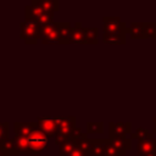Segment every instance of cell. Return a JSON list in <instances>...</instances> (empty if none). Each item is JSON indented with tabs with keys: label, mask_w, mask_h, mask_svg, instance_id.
I'll return each instance as SVG.
<instances>
[{
	"label": "cell",
	"mask_w": 156,
	"mask_h": 156,
	"mask_svg": "<svg viewBox=\"0 0 156 156\" xmlns=\"http://www.w3.org/2000/svg\"><path fill=\"white\" fill-rule=\"evenodd\" d=\"M102 40L106 44L122 45V44L126 43V35L124 34H108V33H104Z\"/></svg>",
	"instance_id": "ac0fdd59"
},
{
	"label": "cell",
	"mask_w": 156,
	"mask_h": 156,
	"mask_svg": "<svg viewBox=\"0 0 156 156\" xmlns=\"http://www.w3.org/2000/svg\"><path fill=\"white\" fill-rule=\"evenodd\" d=\"M155 135L149 132L147 129L145 128H138L134 133L130 134V138L132 139H138V140H143V139H147V138H154Z\"/></svg>",
	"instance_id": "7402d4cb"
},
{
	"label": "cell",
	"mask_w": 156,
	"mask_h": 156,
	"mask_svg": "<svg viewBox=\"0 0 156 156\" xmlns=\"http://www.w3.org/2000/svg\"><path fill=\"white\" fill-rule=\"evenodd\" d=\"M136 151L139 156H147L156 151V136L138 140Z\"/></svg>",
	"instance_id": "9c48e42d"
},
{
	"label": "cell",
	"mask_w": 156,
	"mask_h": 156,
	"mask_svg": "<svg viewBox=\"0 0 156 156\" xmlns=\"http://www.w3.org/2000/svg\"><path fill=\"white\" fill-rule=\"evenodd\" d=\"M76 143L74 140L71 138L69 140L65 141L63 144H61L58 146V156H68L73 150H76Z\"/></svg>",
	"instance_id": "ffe728a7"
},
{
	"label": "cell",
	"mask_w": 156,
	"mask_h": 156,
	"mask_svg": "<svg viewBox=\"0 0 156 156\" xmlns=\"http://www.w3.org/2000/svg\"><path fill=\"white\" fill-rule=\"evenodd\" d=\"M41 26L33 20H24L20 23V35L26 44H37L40 39Z\"/></svg>",
	"instance_id": "7a4b0ae2"
},
{
	"label": "cell",
	"mask_w": 156,
	"mask_h": 156,
	"mask_svg": "<svg viewBox=\"0 0 156 156\" xmlns=\"http://www.w3.org/2000/svg\"><path fill=\"white\" fill-rule=\"evenodd\" d=\"M30 156H46V155H30Z\"/></svg>",
	"instance_id": "4dcf8cb0"
},
{
	"label": "cell",
	"mask_w": 156,
	"mask_h": 156,
	"mask_svg": "<svg viewBox=\"0 0 156 156\" xmlns=\"http://www.w3.org/2000/svg\"><path fill=\"white\" fill-rule=\"evenodd\" d=\"M132 132L130 122H110L108 123V138L127 136Z\"/></svg>",
	"instance_id": "8992f818"
},
{
	"label": "cell",
	"mask_w": 156,
	"mask_h": 156,
	"mask_svg": "<svg viewBox=\"0 0 156 156\" xmlns=\"http://www.w3.org/2000/svg\"><path fill=\"white\" fill-rule=\"evenodd\" d=\"M68 156H87L82 150H79V149H76V150H73Z\"/></svg>",
	"instance_id": "4316f807"
},
{
	"label": "cell",
	"mask_w": 156,
	"mask_h": 156,
	"mask_svg": "<svg viewBox=\"0 0 156 156\" xmlns=\"http://www.w3.org/2000/svg\"><path fill=\"white\" fill-rule=\"evenodd\" d=\"M40 39L43 44H60V33L58 26L56 22L43 26L40 30Z\"/></svg>",
	"instance_id": "5b68a950"
},
{
	"label": "cell",
	"mask_w": 156,
	"mask_h": 156,
	"mask_svg": "<svg viewBox=\"0 0 156 156\" xmlns=\"http://www.w3.org/2000/svg\"><path fill=\"white\" fill-rule=\"evenodd\" d=\"M9 139V123L0 122V145H2Z\"/></svg>",
	"instance_id": "d4e9b609"
},
{
	"label": "cell",
	"mask_w": 156,
	"mask_h": 156,
	"mask_svg": "<svg viewBox=\"0 0 156 156\" xmlns=\"http://www.w3.org/2000/svg\"><path fill=\"white\" fill-rule=\"evenodd\" d=\"M35 22H38L41 27L43 26H48V24H51L54 23V13L52 12H44L41 16H39Z\"/></svg>",
	"instance_id": "603a6c76"
},
{
	"label": "cell",
	"mask_w": 156,
	"mask_h": 156,
	"mask_svg": "<svg viewBox=\"0 0 156 156\" xmlns=\"http://www.w3.org/2000/svg\"><path fill=\"white\" fill-rule=\"evenodd\" d=\"M37 126L48 136H55L57 127H56V123H55V118L54 117H38Z\"/></svg>",
	"instance_id": "ba28073f"
},
{
	"label": "cell",
	"mask_w": 156,
	"mask_h": 156,
	"mask_svg": "<svg viewBox=\"0 0 156 156\" xmlns=\"http://www.w3.org/2000/svg\"><path fill=\"white\" fill-rule=\"evenodd\" d=\"M56 123V134H55V143L56 145H61L65 141L72 138V134L76 129V118L71 117H54Z\"/></svg>",
	"instance_id": "6da1fadb"
},
{
	"label": "cell",
	"mask_w": 156,
	"mask_h": 156,
	"mask_svg": "<svg viewBox=\"0 0 156 156\" xmlns=\"http://www.w3.org/2000/svg\"><path fill=\"white\" fill-rule=\"evenodd\" d=\"M16 136H28L38 128L37 122H15L13 123Z\"/></svg>",
	"instance_id": "30bf717a"
},
{
	"label": "cell",
	"mask_w": 156,
	"mask_h": 156,
	"mask_svg": "<svg viewBox=\"0 0 156 156\" xmlns=\"http://www.w3.org/2000/svg\"><path fill=\"white\" fill-rule=\"evenodd\" d=\"M102 156H119L118 152L113 149V146L107 141L106 146H105V151H104V155Z\"/></svg>",
	"instance_id": "484cf974"
},
{
	"label": "cell",
	"mask_w": 156,
	"mask_h": 156,
	"mask_svg": "<svg viewBox=\"0 0 156 156\" xmlns=\"http://www.w3.org/2000/svg\"><path fill=\"white\" fill-rule=\"evenodd\" d=\"M71 43L76 44H85V37H84V28L82 27L80 22H76L74 27L71 32Z\"/></svg>",
	"instance_id": "5bb4252c"
},
{
	"label": "cell",
	"mask_w": 156,
	"mask_h": 156,
	"mask_svg": "<svg viewBox=\"0 0 156 156\" xmlns=\"http://www.w3.org/2000/svg\"><path fill=\"white\" fill-rule=\"evenodd\" d=\"M58 33H60V44H69L71 43V32L72 27L69 22H58Z\"/></svg>",
	"instance_id": "4fadbf2b"
},
{
	"label": "cell",
	"mask_w": 156,
	"mask_h": 156,
	"mask_svg": "<svg viewBox=\"0 0 156 156\" xmlns=\"http://www.w3.org/2000/svg\"><path fill=\"white\" fill-rule=\"evenodd\" d=\"M98 35H99L98 28H95V27L84 28L85 44H96V43H98Z\"/></svg>",
	"instance_id": "d6986e66"
},
{
	"label": "cell",
	"mask_w": 156,
	"mask_h": 156,
	"mask_svg": "<svg viewBox=\"0 0 156 156\" xmlns=\"http://www.w3.org/2000/svg\"><path fill=\"white\" fill-rule=\"evenodd\" d=\"M1 156H9V155H6V154H4V155H1Z\"/></svg>",
	"instance_id": "1f68e13d"
},
{
	"label": "cell",
	"mask_w": 156,
	"mask_h": 156,
	"mask_svg": "<svg viewBox=\"0 0 156 156\" xmlns=\"http://www.w3.org/2000/svg\"><path fill=\"white\" fill-rule=\"evenodd\" d=\"M28 141L30 155H40V152H43L48 146L49 136L45 133H43L39 128H37L28 135Z\"/></svg>",
	"instance_id": "3957f363"
},
{
	"label": "cell",
	"mask_w": 156,
	"mask_h": 156,
	"mask_svg": "<svg viewBox=\"0 0 156 156\" xmlns=\"http://www.w3.org/2000/svg\"><path fill=\"white\" fill-rule=\"evenodd\" d=\"M35 5H38L44 12H55L60 9V2L57 0H34Z\"/></svg>",
	"instance_id": "9a60e30c"
},
{
	"label": "cell",
	"mask_w": 156,
	"mask_h": 156,
	"mask_svg": "<svg viewBox=\"0 0 156 156\" xmlns=\"http://www.w3.org/2000/svg\"><path fill=\"white\" fill-rule=\"evenodd\" d=\"M104 22V33L108 34H124L128 33L127 26L119 20V17H111L105 16L102 18Z\"/></svg>",
	"instance_id": "277c9868"
},
{
	"label": "cell",
	"mask_w": 156,
	"mask_h": 156,
	"mask_svg": "<svg viewBox=\"0 0 156 156\" xmlns=\"http://www.w3.org/2000/svg\"><path fill=\"white\" fill-rule=\"evenodd\" d=\"M128 33L132 35L133 39H143L145 38L144 32V23L143 22H132L128 27Z\"/></svg>",
	"instance_id": "e0dca14e"
},
{
	"label": "cell",
	"mask_w": 156,
	"mask_h": 156,
	"mask_svg": "<svg viewBox=\"0 0 156 156\" xmlns=\"http://www.w3.org/2000/svg\"><path fill=\"white\" fill-rule=\"evenodd\" d=\"M154 123H155V127H154V130H152V134L155 135V134H156V116L154 117Z\"/></svg>",
	"instance_id": "83f0119b"
},
{
	"label": "cell",
	"mask_w": 156,
	"mask_h": 156,
	"mask_svg": "<svg viewBox=\"0 0 156 156\" xmlns=\"http://www.w3.org/2000/svg\"><path fill=\"white\" fill-rule=\"evenodd\" d=\"M147 156H156V151H155V152H152V154H150V155H147Z\"/></svg>",
	"instance_id": "f546056e"
},
{
	"label": "cell",
	"mask_w": 156,
	"mask_h": 156,
	"mask_svg": "<svg viewBox=\"0 0 156 156\" xmlns=\"http://www.w3.org/2000/svg\"><path fill=\"white\" fill-rule=\"evenodd\" d=\"M87 133L102 134L104 133V123L102 122H87Z\"/></svg>",
	"instance_id": "44dd1931"
},
{
	"label": "cell",
	"mask_w": 156,
	"mask_h": 156,
	"mask_svg": "<svg viewBox=\"0 0 156 156\" xmlns=\"http://www.w3.org/2000/svg\"><path fill=\"white\" fill-rule=\"evenodd\" d=\"M144 32H145V38H156V23L155 22L144 23Z\"/></svg>",
	"instance_id": "cb8c5ba5"
},
{
	"label": "cell",
	"mask_w": 156,
	"mask_h": 156,
	"mask_svg": "<svg viewBox=\"0 0 156 156\" xmlns=\"http://www.w3.org/2000/svg\"><path fill=\"white\" fill-rule=\"evenodd\" d=\"M76 143V147L82 150L87 156L90 155L91 156V139L87 136L85 133H83L78 138H72Z\"/></svg>",
	"instance_id": "7c38bea8"
},
{
	"label": "cell",
	"mask_w": 156,
	"mask_h": 156,
	"mask_svg": "<svg viewBox=\"0 0 156 156\" xmlns=\"http://www.w3.org/2000/svg\"><path fill=\"white\" fill-rule=\"evenodd\" d=\"M4 154H5V151H4V149H2V147H1V145H0V156H1V155H4Z\"/></svg>",
	"instance_id": "f1b7e54d"
},
{
	"label": "cell",
	"mask_w": 156,
	"mask_h": 156,
	"mask_svg": "<svg viewBox=\"0 0 156 156\" xmlns=\"http://www.w3.org/2000/svg\"><path fill=\"white\" fill-rule=\"evenodd\" d=\"M107 141L113 146L119 156H123L127 150L132 149V138L130 136H118V138H107Z\"/></svg>",
	"instance_id": "52a82bcc"
},
{
	"label": "cell",
	"mask_w": 156,
	"mask_h": 156,
	"mask_svg": "<svg viewBox=\"0 0 156 156\" xmlns=\"http://www.w3.org/2000/svg\"><path fill=\"white\" fill-rule=\"evenodd\" d=\"M107 139L104 138H93L91 139V156H102Z\"/></svg>",
	"instance_id": "2e32d148"
},
{
	"label": "cell",
	"mask_w": 156,
	"mask_h": 156,
	"mask_svg": "<svg viewBox=\"0 0 156 156\" xmlns=\"http://www.w3.org/2000/svg\"><path fill=\"white\" fill-rule=\"evenodd\" d=\"M13 145H15V154L16 155H20V154L30 155L28 136H15L13 138Z\"/></svg>",
	"instance_id": "8fae6325"
}]
</instances>
